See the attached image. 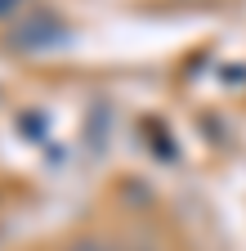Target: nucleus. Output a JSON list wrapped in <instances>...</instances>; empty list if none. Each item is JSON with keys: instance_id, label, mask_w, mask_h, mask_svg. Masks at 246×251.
<instances>
[{"instance_id": "nucleus-1", "label": "nucleus", "mask_w": 246, "mask_h": 251, "mask_svg": "<svg viewBox=\"0 0 246 251\" xmlns=\"http://www.w3.org/2000/svg\"><path fill=\"white\" fill-rule=\"evenodd\" d=\"M22 5H27V0H0V18H14Z\"/></svg>"}, {"instance_id": "nucleus-2", "label": "nucleus", "mask_w": 246, "mask_h": 251, "mask_svg": "<svg viewBox=\"0 0 246 251\" xmlns=\"http://www.w3.org/2000/svg\"><path fill=\"white\" fill-rule=\"evenodd\" d=\"M67 251H108L103 242H76V247H67Z\"/></svg>"}]
</instances>
